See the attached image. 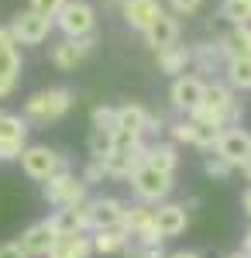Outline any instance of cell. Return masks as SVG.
<instances>
[{"label":"cell","instance_id":"cell-7","mask_svg":"<svg viewBox=\"0 0 251 258\" xmlns=\"http://www.w3.org/2000/svg\"><path fill=\"white\" fill-rule=\"evenodd\" d=\"M21 169H24V176L45 182V179H52L55 172L66 169V159L58 155L55 148H48V145H28L21 152Z\"/></svg>","mask_w":251,"mask_h":258},{"label":"cell","instance_id":"cell-38","mask_svg":"<svg viewBox=\"0 0 251 258\" xmlns=\"http://www.w3.org/2000/svg\"><path fill=\"white\" fill-rule=\"evenodd\" d=\"M169 4H172L175 14H196L203 7V0H169Z\"/></svg>","mask_w":251,"mask_h":258},{"label":"cell","instance_id":"cell-27","mask_svg":"<svg viewBox=\"0 0 251 258\" xmlns=\"http://www.w3.org/2000/svg\"><path fill=\"white\" fill-rule=\"evenodd\" d=\"M193 62H196L200 73H213L217 62H227V55H224L220 45H196L193 48Z\"/></svg>","mask_w":251,"mask_h":258},{"label":"cell","instance_id":"cell-15","mask_svg":"<svg viewBox=\"0 0 251 258\" xmlns=\"http://www.w3.org/2000/svg\"><path fill=\"white\" fill-rule=\"evenodd\" d=\"M152 114L141 103H124L117 107V138H145L148 135Z\"/></svg>","mask_w":251,"mask_h":258},{"label":"cell","instance_id":"cell-34","mask_svg":"<svg viewBox=\"0 0 251 258\" xmlns=\"http://www.w3.org/2000/svg\"><path fill=\"white\" fill-rule=\"evenodd\" d=\"M203 172L210 179H227L234 172V165L227 159H220V155H213V159H207V165H203Z\"/></svg>","mask_w":251,"mask_h":258},{"label":"cell","instance_id":"cell-29","mask_svg":"<svg viewBox=\"0 0 251 258\" xmlns=\"http://www.w3.org/2000/svg\"><path fill=\"white\" fill-rule=\"evenodd\" d=\"M220 18L231 24H251V0H224Z\"/></svg>","mask_w":251,"mask_h":258},{"label":"cell","instance_id":"cell-33","mask_svg":"<svg viewBox=\"0 0 251 258\" xmlns=\"http://www.w3.org/2000/svg\"><path fill=\"white\" fill-rule=\"evenodd\" d=\"M124 255L128 258H165V251H162V241H158V244L138 241V244H128V248H124Z\"/></svg>","mask_w":251,"mask_h":258},{"label":"cell","instance_id":"cell-20","mask_svg":"<svg viewBox=\"0 0 251 258\" xmlns=\"http://www.w3.org/2000/svg\"><path fill=\"white\" fill-rule=\"evenodd\" d=\"M145 38H148V45H152L155 52L169 48V45L179 41V21H175L172 14H165V11H162V14L152 21V28L145 31Z\"/></svg>","mask_w":251,"mask_h":258},{"label":"cell","instance_id":"cell-18","mask_svg":"<svg viewBox=\"0 0 251 258\" xmlns=\"http://www.w3.org/2000/svg\"><path fill=\"white\" fill-rule=\"evenodd\" d=\"M93 45H97L93 35H86V38H66L52 48V62H55L58 69H76L79 62L93 52Z\"/></svg>","mask_w":251,"mask_h":258},{"label":"cell","instance_id":"cell-40","mask_svg":"<svg viewBox=\"0 0 251 258\" xmlns=\"http://www.w3.org/2000/svg\"><path fill=\"white\" fill-rule=\"evenodd\" d=\"M14 86H18V80H0V100L11 97V93H14Z\"/></svg>","mask_w":251,"mask_h":258},{"label":"cell","instance_id":"cell-22","mask_svg":"<svg viewBox=\"0 0 251 258\" xmlns=\"http://www.w3.org/2000/svg\"><path fill=\"white\" fill-rule=\"evenodd\" d=\"M220 48L227 62L231 59H251V24H234L231 31L220 38Z\"/></svg>","mask_w":251,"mask_h":258},{"label":"cell","instance_id":"cell-35","mask_svg":"<svg viewBox=\"0 0 251 258\" xmlns=\"http://www.w3.org/2000/svg\"><path fill=\"white\" fill-rule=\"evenodd\" d=\"M28 148V141H0V162H14L21 159V152Z\"/></svg>","mask_w":251,"mask_h":258},{"label":"cell","instance_id":"cell-16","mask_svg":"<svg viewBox=\"0 0 251 258\" xmlns=\"http://www.w3.org/2000/svg\"><path fill=\"white\" fill-rule=\"evenodd\" d=\"M124 203L114 197L90 200V227L93 231H107V227H124Z\"/></svg>","mask_w":251,"mask_h":258},{"label":"cell","instance_id":"cell-8","mask_svg":"<svg viewBox=\"0 0 251 258\" xmlns=\"http://www.w3.org/2000/svg\"><path fill=\"white\" fill-rule=\"evenodd\" d=\"M124 231L135 234L138 241H145V244H158L162 234H158V227H155V207L152 203H145V200L131 203V207L124 210Z\"/></svg>","mask_w":251,"mask_h":258},{"label":"cell","instance_id":"cell-44","mask_svg":"<svg viewBox=\"0 0 251 258\" xmlns=\"http://www.w3.org/2000/svg\"><path fill=\"white\" fill-rule=\"evenodd\" d=\"M231 258H251V251H244V248H241V251H234Z\"/></svg>","mask_w":251,"mask_h":258},{"label":"cell","instance_id":"cell-14","mask_svg":"<svg viewBox=\"0 0 251 258\" xmlns=\"http://www.w3.org/2000/svg\"><path fill=\"white\" fill-rule=\"evenodd\" d=\"M55 227L48 224V220H38V224H31L24 234H21V251L28 258H48V251H52V244H55Z\"/></svg>","mask_w":251,"mask_h":258},{"label":"cell","instance_id":"cell-43","mask_svg":"<svg viewBox=\"0 0 251 258\" xmlns=\"http://www.w3.org/2000/svg\"><path fill=\"white\" fill-rule=\"evenodd\" d=\"M241 172H244V179H248V182H251V159L244 162V165H241Z\"/></svg>","mask_w":251,"mask_h":258},{"label":"cell","instance_id":"cell-11","mask_svg":"<svg viewBox=\"0 0 251 258\" xmlns=\"http://www.w3.org/2000/svg\"><path fill=\"white\" fill-rule=\"evenodd\" d=\"M213 152H217L220 159H227L234 169H241V165L251 159V131H244V127H224Z\"/></svg>","mask_w":251,"mask_h":258},{"label":"cell","instance_id":"cell-13","mask_svg":"<svg viewBox=\"0 0 251 258\" xmlns=\"http://www.w3.org/2000/svg\"><path fill=\"white\" fill-rule=\"evenodd\" d=\"M203 90H207V83L200 80V76H175L172 80V90H169V100H172L175 110H186V114H193L196 107H200V100H203Z\"/></svg>","mask_w":251,"mask_h":258},{"label":"cell","instance_id":"cell-36","mask_svg":"<svg viewBox=\"0 0 251 258\" xmlns=\"http://www.w3.org/2000/svg\"><path fill=\"white\" fill-rule=\"evenodd\" d=\"M62 7H66V0H31V11H38V14H48V18H55Z\"/></svg>","mask_w":251,"mask_h":258},{"label":"cell","instance_id":"cell-5","mask_svg":"<svg viewBox=\"0 0 251 258\" xmlns=\"http://www.w3.org/2000/svg\"><path fill=\"white\" fill-rule=\"evenodd\" d=\"M131 189H135L138 200H145V203H162V200L172 193V176L169 172H162V169H155V165H138L135 172H131Z\"/></svg>","mask_w":251,"mask_h":258},{"label":"cell","instance_id":"cell-17","mask_svg":"<svg viewBox=\"0 0 251 258\" xmlns=\"http://www.w3.org/2000/svg\"><path fill=\"white\" fill-rule=\"evenodd\" d=\"M186 224H190V214H186L182 203H158V207H155V227H158L162 241L179 238V234L186 231Z\"/></svg>","mask_w":251,"mask_h":258},{"label":"cell","instance_id":"cell-4","mask_svg":"<svg viewBox=\"0 0 251 258\" xmlns=\"http://www.w3.org/2000/svg\"><path fill=\"white\" fill-rule=\"evenodd\" d=\"M55 24L66 38H86L97 28V7L86 0H66V7L55 14Z\"/></svg>","mask_w":251,"mask_h":258},{"label":"cell","instance_id":"cell-41","mask_svg":"<svg viewBox=\"0 0 251 258\" xmlns=\"http://www.w3.org/2000/svg\"><path fill=\"white\" fill-rule=\"evenodd\" d=\"M165 258H203V255H196V251H172V255H165Z\"/></svg>","mask_w":251,"mask_h":258},{"label":"cell","instance_id":"cell-2","mask_svg":"<svg viewBox=\"0 0 251 258\" xmlns=\"http://www.w3.org/2000/svg\"><path fill=\"white\" fill-rule=\"evenodd\" d=\"M100 162H103V172L110 179H128L138 165L148 162V145L141 138H117V145L110 148V155L100 159Z\"/></svg>","mask_w":251,"mask_h":258},{"label":"cell","instance_id":"cell-19","mask_svg":"<svg viewBox=\"0 0 251 258\" xmlns=\"http://www.w3.org/2000/svg\"><path fill=\"white\" fill-rule=\"evenodd\" d=\"M120 14L135 31H148L152 21L162 14V4L158 0H120Z\"/></svg>","mask_w":251,"mask_h":258},{"label":"cell","instance_id":"cell-24","mask_svg":"<svg viewBox=\"0 0 251 258\" xmlns=\"http://www.w3.org/2000/svg\"><path fill=\"white\" fill-rule=\"evenodd\" d=\"M190 62H193V48H186V45H179V41L158 52V69L169 73V76H182Z\"/></svg>","mask_w":251,"mask_h":258},{"label":"cell","instance_id":"cell-21","mask_svg":"<svg viewBox=\"0 0 251 258\" xmlns=\"http://www.w3.org/2000/svg\"><path fill=\"white\" fill-rule=\"evenodd\" d=\"M93 255V238L86 234H58L48 258H90Z\"/></svg>","mask_w":251,"mask_h":258},{"label":"cell","instance_id":"cell-3","mask_svg":"<svg viewBox=\"0 0 251 258\" xmlns=\"http://www.w3.org/2000/svg\"><path fill=\"white\" fill-rule=\"evenodd\" d=\"M69 110H73V93L62 90V86L41 90V93H35V97L24 103V114H28V120H35V124L58 120V117H66Z\"/></svg>","mask_w":251,"mask_h":258},{"label":"cell","instance_id":"cell-23","mask_svg":"<svg viewBox=\"0 0 251 258\" xmlns=\"http://www.w3.org/2000/svg\"><path fill=\"white\" fill-rule=\"evenodd\" d=\"M21 73V55H18V38L11 28H0V80H18Z\"/></svg>","mask_w":251,"mask_h":258},{"label":"cell","instance_id":"cell-10","mask_svg":"<svg viewBox=\"0 0 251 258\" xmlns=\"http://www.w3.org/2000/svg\"><path fill=\"white\" fill-rule=\"evenodd\" d=\"M224 127H217L210 120H200L190 114V120H175L172 124V138L186 141V145H196V148H217V138H220Z\"/></svg>","mask_w":251,"mask_h":258},{"label":"cell","instance_id":"cell-45","mask_svg":"<svg viewBox=\"0 0 251 258\" xmlns=\"http://www.w3.org/2000/svg\"><path fill=\"white\" fill-rule=\"evenodd\" d=\"M244 251H251V227H248V234H244Z\"/></svg>","mask_w":251,"mask_h":258},{"label":"cell","instance_id":"cell-28","mask_svg":"<svg viewBox=\"0 0 251 258\" xmlns=\"http://www.w3.org/2000/svg\"><path fill=\"white\" fill-rule=\"evenodd\" d=\"M0 141H28V124L18 114H0Z\"/></svg>","mask_w":251,"mask_h":258},{"label":"cell","instance_id":"cell-25","mask_svg":"<svg viewBox=\"0 0 251 258\" xmlns=\"http://www.w3.org/2000/svg\"><path fill=\"white\" fill-rule=\"evenodd\" d=\"M128 244H131V234L124 227H107V231L93 234V251H100V255H120Z\"/></svg>","mask_w":251,"mask_h":258},{"label":"cell","instance_id":"cell-12","mask_svg":"<svg viewBox=\"0 0 251 258\" xmlns=\"http://www.w3.org/2000/svg\"><path fill=\"white\" fill-rule=\"evenodd\" d=\"M48 224L55 227V234H86V231H93L90 227V200L73 203V207H55Z\"/></svg>","mask_w":251,"mask_h":258},{"label":"cell","instance_id":"cell-32","mask_svg":"<svg viewBox=\"0 0 251 258\" xmlns=\"http://www.w3.org/2000/svg\"><path fill=\"white\" fill-rule=\"evenodd\" d=\"M93 127L117 135V107H97L93 110Z\"/></svg>","mask_w":251,"mask_h":258},{"label":"cell","instance_id":"cell-6","mask_svg":"<svg viewBox=\"0 0 251 258\" xmlns=\"http://www.w3.org/2000/svg\"><path fill=\"white\" fill-rule=\"evenodd\" d=\"M41 197H45V203H52V207L86 203V182H83V176H73L69 169H62V172H55L52 179H45Z\"/></svg>","mask_w":251,"mask_h":258},{"label":"cell","instance_id":"cell-9","mask_svg":"<svg viewBox=\"0 0 251 258\" xmlns=\"http://www.w3.org/2000/svg\"><path fill=\"white\" fill-rule=\"evenodd\" d=\"M55 28V18H48V14H38V11H24L14 18L11 24V35L18 38V45H41V41L48 38V31Z\"/></svg>","mask_w":251,"mask_h":258},{"label":"cell","instance_id":"cell-42","mask_svg":"<svg viewBox=\"0 0 251 258\" xmlns=\"http://www.w3.org/2000/svg\"><path fill=\"white\" fill-rule=\"evenodd\" d=\"M241 207H244V214H248V217H251V189H248V193H244V197H241Z\"/></svg>","mask_w":251,"mask_h":258},{"label":"cell","instance_id":"cell-39","mask_svg":"<svg viewBox=\"0 0 251 258\" xmlns=\"http://www.w3.org/2000/svg\"><path fill=\"white\" fill-rule=\"evenodd\" d=\"M0 258H28L21 251V244H0Z\"/></svg>","mask_w":251,"mask_h":258},{"label":"cell","instance_id":"cell-31","mask_svg":"<svg viewBox=\"0 0 251 258\" xmlns=\"http://www.w3.org/2000/svg\"><path fill=\"white\" fill-rule=\"evenodd\" d=\"M117 145V135H110V131H100V127H93V135H90V155L93 159H107L110 155V148Z\"/></svg>","mask_w":251,"mask_h":258},{"label":"cell","instance_id":"cell-26","mask_svg":"<svg viewBox=\"0 0 251 258\" xmlns=\"http://www.w3.org/2000/svg\"><path fill=\"white\" fill-rule=\"evenodd\" d=\"M148 165H155V169H162V172L172 176L175 165H179V152H175V145H169V141L148 145Z\"/></svg>","mask_w":251,"mask_h":258},{"label":"cell","instance_id":"cell-30","mask_svg":"<svg viewBox=\"0 0 251 258\" xmlns=\"http://www.w3.org/2000/svg\"><path fill=\"white\" fill-rule=\"evenodd\" d=\"M227 83H231L234 90H251V59L227 62Z\"/></svg>","mask_w":251,"mask_h":258},{"label":"cell","instance_id":"cell-37","mask_svg":"<svg viewBox=\"0 0 251 258\" xmlns=\"http://www.w3.org/2000/svg\"><path fill=\"white\" fill-rule=\"evenodd\" d=\"M107 176V172H103V162H90V165H86V169H83V182H86V186H93V182H100V179Z\"/></svg>","mask_w":251,"mask_h":258},{"label":"cell","instance_id":"cell-1","mask_svg":"<svg viewBox=\"0 0 251 258\" xmlns=\"http://www.w3.org/2000/svg\"><path fill=\"white\" fill-rule=\"evenodd\" d=\"M193 117L210 120L217 127H227L234 120H241V100H234V90L224 86V83H207L203 90V100L193 110Z\"/></svg>","mask_w":251,"mask_h":258}]
</instances>
